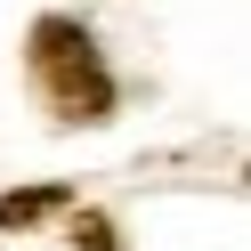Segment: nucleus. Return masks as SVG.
Listing matches in <instances>:
<instances>
[{
  "mask_svg": "<svg viewBox=\"0 0 251 251\" xmlns=\"http://www.w3.org/2000/svg\"><path fill=\"white\" fill-rule=\"evenodd\" d=\"M33 81L49 89V105L65 122H105V105H114V81L98 65V41L73 17H41L33 25Z\"/></svg>",
  "mask_w": 251,
  "mask_h": 251,
  "instance_id": "obj_1",
  "label": "nucleus"
},
{
  "mask_svg": "<svg viewBox=\"0 0 251 251\" xmlns=\"http://www.w3.org/2000/svg\"><path fill=\"white\" fill-rule=\"evenodd\" d=\"M57 202H65V186H33V195H8L0 202V227H33L41 211H57Z\"/></svg>",
  "mask_w": 251,
  "mask_h": 251,
  "instance_id": "obj_2",
  "label": "nucleus"
}]
</instances>
